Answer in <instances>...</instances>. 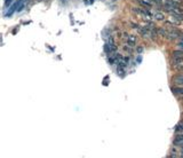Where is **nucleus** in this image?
I'll return each instance as SVG.
<instances>
[{
  "label": "nucleus",
  "mask_w": 183,
  "mask_h": 158,
  "mask_svg": "<svg viewBox=\"0 0 183 158\" xmlns=\"http://www.w3.org/2000/svg\"><path fill=\"white\" fill-rule=\"evenodd\" d=\"M181 156H182V157H183V147H182V148H181Z\"/></svg>",
  "instance_id": "7ed1b4c3"
},
{
  "label": "nucleus",
  "mask_w": 183,
  "mask_h": 158,
  "mask_svg": "<svg viewBox=\"0 0 183 158\" xmlns=\"http://www.w3.org/2000/svg\"><path fill=\"white\" fill-rule=\"evenodd\" d=\"M172 81L175 86H181L183 87V73H179L172 77Z\"/></svg>",
  "instance_id": "f257e3e1"
},
{
  "label": "nucleus",
  "mask_w": 183,
  "mask_h": 158,
  "mask_svg": "<svg viewBox=\"0 0 183 158\" xmlns=\"http://www.w3.org/2000/svg\"><path fill=\"white\" fill-rule=\"evenodd\" d=\"M153 19H155V20H157V21H164L165 16L160 10H156V12L153 13Z\"/></svg>",
  "instance_id": "f03ea898"
}]
</instances>
